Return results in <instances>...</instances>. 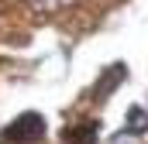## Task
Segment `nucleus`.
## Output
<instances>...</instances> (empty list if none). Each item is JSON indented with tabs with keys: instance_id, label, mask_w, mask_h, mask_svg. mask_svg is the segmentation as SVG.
Segmentation results:
<instances>
[{
	"instance_id": "obj_1",
	"label": "nucleus",
	"mask_w": 148,
	"mask_h": 144,
	"mask_svg": "<svg viewBox=\"0 0 148 144\" xmlns=\"http://www.w3.org/2000/svg\"><path fill=\"white\" fill-rule=\"evenodd\" d=\"M41 134H45V117H41V113H21L17 120H10V124H7L3 141L31 144V141H41Z\"/></svg>"
},
{
	"instance_id": "obj_2",
	"label": "nucleus",
	"mask_w": 148,
	"mask_h": 144,
	"mask_svg": "<svg viewBox=\"0 0 148 144\" xmlns=\"http://www.w3.org/2000/svg\"><path fill=\"white\" fill-rule=\"evenodd\" d=\"M97 130H100V124H83L76 130H66V141L69 144H97Z\"/></svg>"
},
{
	"instance_id": "obj_3",
	"label": "nucleus",
	"mask_w": 148,
	"mask_h": 144,
	"mask_svg": "<svg viewBox=\"0 0 148 144\" xmlns=\"http://www.w3.org/2000/svg\"><path fill=\"white\" fill-rule=\"evenodd\" d=\"M124 75H127V65H121V62H117V65H110V69L103 72V82L97 86V96H107V93H110V89L124 79Z\"/></svg>"
},
{
	"instance_id": "obj_4",
	"label": "nucleus",
	"mask_w": 148,
	"mask_h": 144,
	"mask_svg": "<svg viewBox=\"0 0 148 144\" xmlns=\"http://www.w3.org/2000/svg\"><path fill=\"white\" fill-rule=\"evenodd\" d=\"M127 134H145L148 130V113L141 107H131L127 110V127H124Z\"/></svg>"
}]
</instances>
